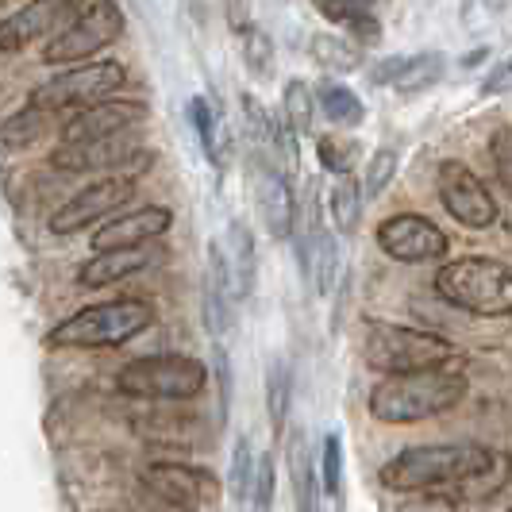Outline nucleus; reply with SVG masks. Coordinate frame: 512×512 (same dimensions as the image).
Segmentation results:
<instances>
[{
	"instance_id": "f257e3e1",
	"label": "nucleus",
	"mask_w": 512,
	"mask_h": 512,
	"mask_svg": "<svg viewBox=\"0 0 512 512\" xmlns=\"http://www.w3.org/2000/svg\"><path fill=\"white\" fill-rule=\"evenodd\" d=\"M489 459L493 451L478 443H424L393 455L378 478L393 493H455L466 478L489 466Z\"/></svg>"
},
{
	"instance_id": "f03ea898",
	"label": "nucleus",
	"mask_w": 512,
	"mask_h": 512,
	"mask_svg": "<svg viewBox=\"0 0 512 512\" xmlns=\"http://www.w3.org/2000/svg\"><path fill=\"white\" fill-rule=\"evenodd\" d=\"M466 374L459 370H412V374H385L382 382L370 389V416L382 424H416L432 420L439 412H451L466 397Z\"/></svg>"
},
{
	"instance_id": "7ed1b4c3",
	"label": "nucleus",
	"mask_w": 512,
	"mask_h": 512,
	"mask_svg": "<svg viewBox=\"0 0 512 512\" xmlns=\"http://www.w3.org/2000/svg\"><path fill=\"white\" fill-rule=\"evenodd\" d=\"M436 293L474 316H512V270L497 258L466 255L447 262L436 274Z\"/></svg>"
},
{
	"instance_id": "20e7f679",
	"label": "nucleus",
	"mask_w": 512,
	"mask_h": 512,
	"mask_svg": "<svg viewBox=\"0 0 512 512\" xmlns=\"http://www.w3.org/2000/svg\"><path fill=\"white\" fill-rule=\"evenodd\" d=\"M362 359L378 374H412L455 362V343L436 332H416L385 320H366L362 328Z\"/></svg>"
},
{
	"instance_id": "39448f33",
	"label": "nucleus",
	"mask_w": 512,
	"mask_h": 512,
	"mask_svg": "<svg viewBox=\"0 0 512 512\" xmlns=\"http://www.w3.org/2000/svg\"><path fill=\"white\" fill-rule=\"evenodd\" d=\"M154 324V305L139 301V297H120V301H104V305H89L66 316L62 324H54L47 343L51 347H120L147 332Z\"/></svg>"
},
{
	"instance_id": "423d86ee",
	"label": "nucleus",
	"mask_w": 512,
	"mask_h": 512,
	"mask_svg": "<svg viewBox=\"0 0 512 512\" xmlns=\"http://www.w3.org/2000/svg\"><path fill=\"white\" fill-rule=\"evenodd\" d=\"M208 385V366L189 355H151L128 362L116 374V389L135 401H193Z\"/></svg>"
},
{
	"instance_id": "0eeeda50",
	"label": "nucleus",
	"mask_w": 512,
	"mask_h": 512,
	"mask_svg": "<svg viewBox=\"0 0 512 512\" xmlns=\"http://www.w3.org/2000/svg\"><path fill=\"white\" fill-rule=\"evenodd\" d=\"M124 35V8L116 0H93L74 16V24L62 27L43 47L47 66H81L85 58L101 54Z\"/></svg>"
},
{
	"instance_id": "6e6552de",
	"label": "nucleus",
	"mask_w": 512,
	"mask_h": 512,
	"mask_svg": "<svg viewBox=\"0 0 512 512\" xmlns=\"http://www.w3.org/2000/svg\"><path fill=\"white\" fill-rule=\"evenodd\" d=\"M128 81V70L120 62H81V66H70L62 74H54L47 85H39L31 93L35 108L43 112H66V108H89V104L112 101Z\"/></svg>"
},
{
	"instance_id": "1a4fd4ad",
	"label": "nucleus",
	"mask_w": 512,
	"mask_h": 512,
	"mask_svg": "<svg viewBox=\"0 0 512 512\" xmlns=\"http://www.w3.org/2000/svg\"><path fill=\"white\" fill-rule=\"evenodd\" d=\"M139 482L147 486L151 497L178 512L212 509L220 501V482L205 466H189V462H151Z\"/></svg>"
},
{
	"instance_id": "9d476101",
	"label": "nucleus",
	"mask_w": 512,
	"mask_h": 512,
	"mask_svg": "<svg viewBox=\"0 0 512 512\" xmlns=\"http://www.w3.org/2000/svg\"><path fill=\"white\" fill-rule=\"evenodd\" d=\"M154 162L151 151L139 147L135 131L128 135H112V139H93V143H62L51 154L54 170H66V174H85V170H128L131 178L139 170H147Z\"/></svg>"
},
{
	"instance_id": "9b49d317",
	"label": "nucleus",
	"mask_w": 512,
	"mask_h": 512,
	"mask_svg": "<svg viewBox=\"0 0 512 512\" xmlns=\"http://www.w3.org/2000/svg\"><path fill=\"white\" fill-rule=\"evenodd\" d=\"M436 185H439L443 208L459 220L462 228L482 231V228H489V224H497V201H493V193L486 189V181L478 178L466 162H455V158L439 162Z\"/></svg>"
},
{
	"instance_id": "f8f14e48",
	"label": "nucleus",
	"mask_w": 512,
	"mask_h": 512,
	"mask_svg": "<svg viewBox=\"0 0 512 512\" xmlns=\"http://www.w3.org/2000/svg\"><path fill=\"white\" fill-rule=\"evenodd\" d=\"M135 178L131 174H116V178H104L85 185L81 193H74L66 205L51 216V231L54 235H74V231H85L89 224H97L104 216L120 212L135 197Z\"/></svg>"
},
{
	"instance_id": "ddd939ff",
	"label": "nucleus",
	"mask_w": 512,
	"mask_h": 512,
	"mask_svg": "<svg viewBox=\"0 0 512 512\" xmlns=\"http://www.w3.org/2000/svg\"><path fill=\"white\" fill-rule=\"evenodd\" d=\"M81 8L85 0H31L8 20H0V54H16L39 39H54L62 27L74 24Z\"/></svg>"
},
{
	"instance_id": "4468645a",
	"label": "nucleus",
	"mask_w": 512,
	"mask_h": 512,
	"mask_svg": "<svg viewBox=\"0 0 512 512\" xmlns=\"http://www.w3.org/2000/svg\"><path fill=\"white\" fill-rule=\"evenodd\" d=\"M151 116V108L143 101H112L77 108L62 120V143H93V139H112V135H128Z\"/></svg>"
},
{
	"instance_id": "2eb2a0df",
	"label": "nucleus",
	"mask_w": 512,
	"mask_h": 512,
	"mask_svg": "<svg viewBox=\"0 0 512 512\" xmlns=\"http://www.w3.org/2000/svg\"><path fill=\"white\" fill-rule=\"evenodd\" d=\"M378 247L397 262H436L447 255V235L428 220V216H389L378 224Z\"/></svg>"
},
{
	"instance_id": "dca6fc26",
	"label": "nucleus",
	"mask_w": 512,
	"mask_h": 512,
	"mask_svg": "<svg viewBox=\"0 0 512 512\" xmlns=\"http://www.w3.org/2000/svg\"><path fill=\"white\" fill-rule=\"evenodd\" d=\"M166 262V247L162 243H135V247H116V251H97L81 270H77V285L81 289H104L135 274H147L154 266Z\"/></svg>"
},
{
	"instance_id": "f3484780",
	"label": "nucleus",
	"mask_w": 512,
	"mask_h": 512,
	"mask_svg": "<svg viewBox=\"0 0 512 512\" xmlns=\"http://www.w3.org/2000/svg\"><path fill=\"white\" fill-rule=\"evenodd\" d=\"M174 228V212L166 205H147L139 212H124L116 220H108L93 235V251H116V247H135V243H151L158 235Z\"/></svg>"
},
{
	"instance_id": "a211bd4d",
	"label": "nucleus",
	"mask_w": 512,
	"mask_h": 512,
	"mask_svg": "<svg viewBox=\"0 0 512 512\" xmlns=\"http://www.w3.org/2000/svg\"><path fill=\"white\" fill-rule=\"evenodd\" d=\"M443 74H447V58L439 51L397 54V58H385L382 66H374V81L393 85L397 93H424V89L439 85Z\"/></svg>"
},
{
	"instance_id": "6ab92c4d",
	"label": "nucleus",
	"mask_w": 512,
	"mask_h": 512,
	"mask_svg": "<svg viewBox=\"0 0 512 512\" xmlns=\"http://www.w3.org/2000/svg\"><path fill=\"white\" fill-rule=\"evenodd\" d=\"M258 212H262V228L270 231L274 243L293 239V231H297V201H293V189L282 178V170H274V166L258 170Z\"/></svg>"
},
{
	"instance_id": "aec40b11",
	"label": "nucleus",
	"mask_w": 512,
	"mask_h": 512,
	"mask_svg": "<svg viewBox=\"0 0 512 512\" xmlns=\"http://www.w3.org/2000/svg\"><path fill=\"white\" fill-rule=\"evenodd\" d=\"M235 282H231L228 255L220 243L208 247V278H205V324L212 335H228L235 324Z\"/></svg>"
},
{
	"instance_id": "412c9836",
	"label": "nucleus",
	"mask_w": 512,
	"mask_h": 512,
	"mask_svg": "<svg viewBox=\"0 0 512 512\" xmlns=\"http://www.w3.org/2000/svg\"><path fill=\"white\" fill-rule=\"evenodd\" d=\"M228 266H231V282H235V297H251L258 282V247L255 235L243 220H231L228 224Z\"/></svg>"
},
{
	"instance_id": "4be33fe9",
	"label": "nucleus",
	"mask_w": 512,
	"mask_h": 512,
	"mask_svg": "<svg viewBox=\"0 0 512 512\" xmlns=\"http://www.w3.org/2000/svg\"><path fill=\"white\" fill-rule=\"evenodd\" d=\"M289 478H293V501L297 512H324L320 509V489H316V466L308 455L305 432L289 439Z\"/></svg>"
},
{
	"instance_id": "5701e85b",
	"label": "nucleus",
	"mask_w": 512,
	"mask_h": 512,
	"mask_svg": "<svg viewBox=\"0 0 512 512\" xmlns=\"http://www.w3.org/2000/svg\"><path fill=\"white\" fill-rule=\"evenodd\" d=\"M312 97H316V108L339 124V128H359L362 120H366V108L362 101L343 85V81H332V77H324L316 89H312Z\"/></svg>"
},
{
	"instance_id": "b1692460",
	"label": "nucleus",
	"mask_w": 512,
	"mask_h": 512,
	"mask_svg": "<svg viewBox=\"0 0 512 512\" xmlns=\"http://www.w3.org/2000/svg\"><path fill=\"white\" fill-rule=\"evenodd\" d=\"M308 54H312L316 66H324V70H332V74H355V70H362L359 43H355V39H343V35H332V31L312 35Z\"/></svg>"
},
{
	"instance_id": "393cba45",
	"label": "nucleus",
	"mask_w": 512,
	"mask_h": 512,
	"mask_svg": "<svg viewBox=\"0 0 512 512\" xmlns=\"http://www.w3.org/2000/svg\"><path fill=\"white\" fill-rule=\"evenodd\" d=\"M189 120H193V128H197V139H201V147L205 154L216 162V166H224L228 162V139H224V124H220V108L208 101V97H193L189 101Z\"/></svg>"
},
{
	"instance_id": "a878e982",
	"label": "nucleus",
	"mask_w": 512,
	"mask_h": 512,
	"mask_svg": "<svg viewBox=\"0 0 512 512\" xmlns=\"http://www.w3.org/2000/svg\"><path fill=\"white\" fill-rule=\"evenodd\" d=\"M293 409V366L285 359H274L266 370V412H270V428L282 436L285 420Z\"/></svg>"
},
{
	"instance_id": "bb28decb",
	"label": "nucleus",
	"mask_w": 512,
	"mask_h": 512,
	"mask_svg": "<svg viewBox=\"0 0 512 512\" xmlns=\"http://www.w3.org/2000/svg\"><path fill=\"white\" fill-rule=\"evenodd\" d=\"M328 212H332V228L339 235H355L359 228V212H362V185L351 174H343V178L332 185V193H328Z\"/></svg>"
},
{
	"instance_id": "cd10ccee",
	"label": "nucleus",
	"mask_w": 512,
	"mask_h": 512,
	"mask_svg": "<svg viewBox=\"0 0 512 512\" xmlns=\"http://www.w3.org/2000/svg\"><path fill=\"white\" fill-rule=\"evenodd\" d=\"M51 120H54V112H43V108L27 104L24 112H16L12 120H4V124H0V147H12V151L31 147L35 139H43V135H47Z\"/></svg>"
},
{
	"instance_id": "c85d7f7f",
	"label": "nucleus",
	"mask_w": 512,
	"mask_h": 512,
	"mask_svg": "<svg viewBox=\"0 0 512 512\" xmlns=\"http://www.w3.org/2000/svg\"><path fill=\"white\" fill-rule=\"evenodd\" d=\"M509 478H512V459L505 455V451H493L489 466H482L474 478H466L451 497H474V501H486V497H493V493H501Z\"/></svg>"
},
{
	"instance_id": "c756f323",
	"label": "nucleus",
	"mask_w": 512,
	"mask_h": 512,
	"mask_svg": "<svg viewBox=\"0 0 512 512\" xmlns=\"http://www.w3.org/2000/svg\"><path fill=\"white\" fill-rule=\"evenodd\" d=\"M312 116H316V97H312V85H305L301 77L285 81L282 89V120L293 135H308L312 128Z\"/></svg>"
},
{
	"instance_id": "7c9ffc66",
	"label": "nucleus",
	"mask_w": 512,
	"mask_h": 512,
	"mask_svg": "<svg viewBox=\"0 0 512 512\" xmlns=\"http://www.w3.org/2000/svg\"><path fill=\"white\" fill-rule=\"evenodd\" d=\"M255 447H251V439L239 436L235 439V447H231V497L235 501H251V486H255Z\"/></svg>"
},
{
	"instance_id": "2f4dec72",
	"label": "nucleus",
	"mask_w": 512,
	"mask_h": 512,
	"mask_svg": "<svg viewBox=\"0 0 512 512\" xmlns=\"http://www.w3.org/2000/svg\"><path fill=\"white\" fill-rule=\"evenodd\" d=\"M243 62L255 77L274 74V39H270V31H262L258 24L243 31Z\"/></svg>"
},
{
	"instance_id": "473e14b6",
	"label": "nucleus",
	"mask_w": 512,
	"mask_h": 512,
	"mask_svg": "<svg viewBox=\"0 0 512 512\" xmlns=\"http://www.w3.org/2000/svg\"><path fill=\"white\" fill-rule=\"evenodd\" d=\"M316 158H320V166L324 170H332V174H351L355 170V162H359V147L351 143V139H339V135H320L316 139Z\"/></svg>"
},
{
	"instance_id": "72a5a7b5",
	"label": "nucleus",
	"mask_w": 512,
	"mask_h": 512,
	"mask_svg": "<svg viewBox=\"0 0 512 512\" xmlns=\"http://www.w3.org/2000/svg\"><path fill=\"white\" fill-rule=\"evenodd\" d=\"M320 470H324V493L339 501L343 497V439L339 432H328L320 443Z\"/></svg>"
},
{
	"instance_id": "f704fd0d",
	"label": "nucleus",
	"mask_w": 512,
	"mask_h": 512,
	"mask_svg": "<svg viewBox=\"0 0 512 512\" xmlns=\"http://www.w3.org/2000/svg\"><path fill=\"white\" fill-rule=\"evenodd\" d=\"M397 174V151L393 147H378L370 154V166H366V178H362V197H382L389 189V181Z\"/></svg>"
},
{
	"instance_id": "c9c22d12",
	"label": "nucleus",
	"mask_w": 512,
	"mask_h": 512,
	"mask_svg": "<svg viewBox=\"0 0 512 512\" xmlns=\"http://www.w3.org/2000/svg\"><path fill=\"white\" fill-rule=\"evenodd\" d=\"M489 158H493L497 181L512 193V128L493 131V139H489Z\"/></svg>"
},
{
	"instance_id": "e433bc0d",
	"label": "nucleus",
	"mask_w": 512,
	"mask_h": 512,
	"mask_svg": "<svg viewBox=\"0 0 512 512\" xmlns=\"http://www.w3.org/2000/svg\"><path fill=\"white\" fill-rule=\"evenodd\" d=\"M274 509V459L262 455L255 466V486H251V512Z\"/></svg>"
},
{
	"instance_id": "4c0bfd02",
	"label": "nucleus",
	"mask_w": 512,
	"mask_h": 512,
	"mask_svg": "<svg viewBox=\"0 0 512 512\" xmlns=\"http://www.w3.org/2000/svg\"><path fill=\"white\" fill-rule=\"evenodd\" d=\"M397 512H459V497H451V493H416Z\"/></svg>"
},
{
	"instance_id": "58836bf2",
	"label": "nucleus",
	"mask_w": 512,
	"mask_h": 512,
	"mask_svg": "<svg viewBox=\"0 0 512 512\" xmlns=\"http://www.w3.org/2000/svg\"><path fill=\"white\" fill-rule=\"evenodd\" d=\"M320 8L324 20H335V24H347L355 12H370V0H312Z\"/></svg>"
},
{
	"instance_id": "ea45409f",
	"label": "nucleus",
	"mask_w": 512,
	"mask_h": 512,
	"mask_svg": "<svg viewBox=\"0 0 512 512\" xmlns=\"http://www.w3.org/2000/svg\"><path fill=\"white\" fill-rule=\"evenodd\" d=\"M482 93H486V97H505V93H512V54L501 58V62L489 70L486 81H482Z\"/></svg>"
},
{
	"instance_id": "a19ab883",
	"label": "nucleus",
	"mask_w": 512,
	"mask_h": 512,
	"mask_svg": "<svg viewBox=\"0 0 512 512\" xmlns=\"http://www.w3.org/2000/svg\"><path fill=\"white\" fill-rule=\"evenodd\" d=\"M347 27H351L355 43H362V47H374V43H382V27H378V20H374L370 12H355V16L347 20Z\"/></svg>"
},
{
	"instance_id": "79ce46f5",
	"label": "nucleus",
	"mask_w": 512,
	"mask_h": 512,
	"mask_svg": "<svg viewBox=\"0 0 512 512\" xmlns=\"http://www.w3.org/2000/svg\"><path fill=\"white\" fill-rule=\"evenodd\" d=\"M228 24L235 35H243L247 27L255 24L251 20V0H228Z\"/></svg>"
},
{
	"instance_id": "37998d69",
	"label": "nucleus",
	"mask_w": 512,
	"mask_h": 512,
	"mask_svg": "<svg viewBox=\"0 0 512 512\" xmlns=\"http://www.w3.org/2000/svg\"><path fill=\"white\" fill-rule=\"evenodd\" d=\"M216 374H220V405L228 409V397H231V370H228V355L216 351Z\"/></svg>"
},
{
	"instance_id": "c03bdc74",
	"label": "nucleus",
	"mask_w": 512,
	"mask_h": 512,
	"mask_svg": "<svg viewBox=\"0 0 512 512\" xmlns=\"http://www.w3.org/2000/svg\"><path fill=\"white\" fill-rule=\"evenodd\" d=\"M482 4H486L489 12H505V8H509L512 0H482Z\"/></svg>"
},
{
	"instance_id": "a18cd8bd",
	"label": "nucleus",
	"mask_w": 512,
	"mask_h": 512,
	"mask_svg": "<svg viewBox=\"0 0 512 512\" xmlns=\"http://www.w3.org/2000/svg\"><path fill=\"white\" fill-rule=\"evenodd\" d=\"M505 512H512V509H505Z\"/></svg>"
}]
</instances>
